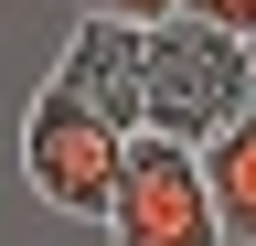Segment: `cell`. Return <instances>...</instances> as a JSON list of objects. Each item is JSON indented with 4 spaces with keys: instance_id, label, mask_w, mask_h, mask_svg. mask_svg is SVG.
I'll return each instance as SVG.
<instances>
[{
    "instance_id": "1",
    "label": "cell",
    "mask_w": 256,
    "mask_h": 246,
    "mask_svg": "<svg viewBox=\"0 0 256 246\" xmlns=\"http://www.w3.org/2000/svg\"><path fill=\"white\" fill-rule=\"evenodd\" d=\"M246 97H256V43L246 33H224V22H203V11L139 22V129L214 139Z\"/></svg>"
},
{
    "instance_id": "2",
    "label": "cell",
    "mask_w": 256,
    "mask_h": 246,
    "mask_svg": "<svg viewBox=\"0 0 256 246\" xmlns=\"http://www.w3.org/2000/svg\"><path fill=\"white\" fill-rule=\"evenodd\" d=\"M118 150H128V129H107L86 97H64V86L43 75V97L22 107V182H32V193H43L54 214H86V225H107Z\"/></svg>"
},
{
    "instance_id": "3",
    "label": "cell",
    "mask_w": 256,
    "mask_h": 246,
    "mask_svg": "<svg viewBox=\"0 0 256 246\" xmlns=\"http://www.w3.org/2000/svg\"><path fill=\"white\" fill-rule=\"evenodd\" d=\"M107 235H128V246H214L203 150L171 139V129H128V150H118V193H107Z\"/></svg>"
},
{
    "instance_id": "4",
    "label": "cell",
    "mask_w": 256,
    "mask_h": 246,
    "mask_svg": "<svg viewBox=\"0 0 256 246\" xmlns=\"http://www.w3.org/2000/svg\"><path fill=\"white\" fill-rule=\"evenodd\" d=\"M54 86H64V97H86L107 129H139V22L86 11L75 43H64V65H54Z\"/></svg>"
},
{
    "instance_id": "5",
    "label": "cell",
    "mask_w": 256,
    "mask_h": 246,
    "mask_svg": "<svg viewBox=\"0 0 256 246\" xmlns=\"http://www.w3.org/2000/svg\"><path fill=\"white\" fill-rule=\"evenodd\" d=\"M203 150V193H214V235L224 246H256V97L224 118L214 139H192Z\"/></svg>"
},
{
    "instance_id": "6",
    "label": "cell",
    "mask_w": 256,
    "mask_h": 246,
    "mask_svg": "<svg viewBox=\"0 0 256 246\" xmlns=\"http://www.w3.org/2000/svg\"><path fill=\"white\" fill-rule=\"evenodd\" d=\"M182 11H203V22H224V33L256 43V0H182Z\"/></svg>"
},
{
    "instance_id": "7",
    "label": "cell",
    "mask_w": 256,
    "mask_h": 246,
    "mask_svg": "<svg viewBox=\"0 0 256 246\" xmlns=\"http://www.w3.org/2000/svg\"><path fill=\"white\" fill-rule=\"evenodd\" d=\"M86 11H118V22H171L182 0H86Z\"/></svg>"
}]
</instances>
